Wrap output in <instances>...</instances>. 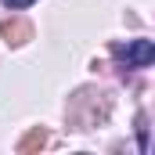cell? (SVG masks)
Returning a JSON list of instances; mask_svg holds the SVG:
<instances>
[{"mask_svg": "<svg viewBox=\"0 0 155 155\" xmlns=\"http://www.w3.org/2000/svg\"><path fill=\"white\" fill-rule=\"evenodd\" d=\"M119 58H123L126 65H152L155 61V43L152 40H134V43H126V47L119 51Z\"/></svg>", "mask_w": 155, "mask_h": 155, "instance_id": "6da1fadb", "label": "cell"}, {"mask_svg": "<svg viewBox=\"0 0 155 155\" xmlns=\"http://www.w3.org/2000/svg\"><path fill=\"white\" fill-rule=\"evenodd\" d=\"M4 7H29V4H36V0H0Z\"/></svg>", "mask_w": 155, "mask_h": 155, "instance_id": "7a4b0ae2", "label": "cell"}]
</instances>
